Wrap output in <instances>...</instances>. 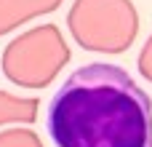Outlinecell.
<instances>
[{
    "instance_id": "6da1fadb",
    "label": "cell",
    "mask_w": 152,
    "mask_h": 147,
    "mask_svg": "<svg viewBox=\"0 0 152 147\" xmlns=\"http://www.w3.org/2000/svg\"><path fill=\"white\" fill-rule=\"evenodd\" d=\"M56 147H152V102L118 64L77 67L48 104Z\"/></svg>"
},
{
    "instance_id": "7a4b0ae2",
    "label": "cell",
    "mask_w": 152,
    "mask_h": 147,
    "mask_svg": "<svg viewBox=\"0 0 152 147\" xmlns=\"http://www.w3.org/2000/svg\"><path fill=\"white\" fill-rule=\"evenodd\" d=\"M67 27L83 51L123 54L136 40L139 11L131 0H75Z\"/></svg>"
},
{
    "instance_id": "3957f363",
    "label": "cell",
    "mask_w": 152,
    "mask_h": 147,
    "mask_svg": "<svg viewBox=\"0 0 152 147\" xmlns=\"http://www.w3.org/2000/svg\"><path fill=\"white\" fill-rule=\"evenodd\" d=\"M69 46L56 24H40L16 35L3 51V72L21 88H45L67 67Z\"/></svg>"
},
{
    "instance_id": "277c9868",
    "label": "cell",
    "mask_w": 152,
    "mask_h": 147,
    "mask_svg": "<svg viewBox=\"0 0 152 147\" xmlns=\"http://www.w3.org/2000/svg\"><path fill=\"white\" fill-rule=\"evenodd\" d=\"M61 3L64 0H0V35L13 32L35 16L56 11Z\"/></svg>"
},
{
    "instance_id": "5b68a950",
    "label": "cell",
    "mask_w": 152,
    "mask_h": 147,
    "mask_svg": "<svg viewBox=\"0 0 152 147\" xmlns=\"http://www.w3.org/2000/svg\"><path fill=\"white\" fill-rule=\"evenodd\" d=\"M40 110L37 96H13L8 91H0V126L11 123H35Z\"/></svg>"
},
{
    "instance_id": "8992f818",
    "label": "cell",
    "mask_w": 152,
    "mask_h": 147,
    "mask_svg": "<svg viewBox=\"0 0 152 147\" xmlns=\"http://www.w3.org/2000/svg\"><path fill=\"white\" fill-rule=\"evenodd\" d=\"M0 147H43L40 137L29 129H5L0 131Z\"/></svg>"
},
{
    "instance_id": "52a82bcc",
    "label": "cell",
    "mask_w": 152,
    "mask_h": 147,
    "mask_svg": "<svg viewBox=\"0 0 152 147\" xmlns=\"http://www.w3.org/2000/svg\"><path fill=\"white\" fill-rule=\"evenodd\" d=\"M139 72L152 83V35L147 37V43L142 46V54H139Z\"/></svg>"
}]
</instances>
